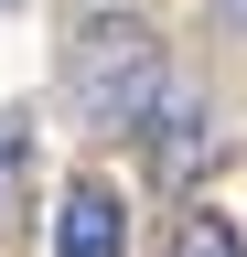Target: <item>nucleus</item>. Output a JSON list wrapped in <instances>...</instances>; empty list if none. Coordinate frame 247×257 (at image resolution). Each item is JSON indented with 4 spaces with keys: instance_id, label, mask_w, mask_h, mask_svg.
Wrapping results in <instances>:
<instances>
[{
    "instance_id": "f257e3e1",
    "label": "nucleus",
    "mask_w": 247,
    "mask_h": 257,
    "mask_svg": "<svg viewBox=\"0 0 247 257\" xmlns=\"http://www.w3.org/2000/svg\"><path fill=\"white\" fill-rule=\"evenodd\" d=\"M65 96L97 128H140V107L161 96V43H150V22L129 11H97L75 22V54H65Z\"/></svg>"
},
{
    "instance_id": "f03ea898",
    "label": "nucleus",
    "mask_w": 247,
    "mask_h": 257,
    "mask_svg": "<svg viewBox=\"0 0 247 257\" xmlns=\"http://www.w3.org/2000/svg\"><path fill=\"white\" fill-rule=\"evenodd\" d=\"M118 246H129V204L108 182H75L54 204V257H118Z\"/></svg>"
},
{
    "instance_id": "7ed1b4c3",
    "label": "nucleus",
    "mask_w": 247,
    "mask_h": 257,
    "mask_svg": "<svg viewBox=\"0 0 247 257\" xmlns=\"http://www.w3.org/2000/svg\"><path fill=\"white\" fill-rule=\"evenodd\" d=\"M140 128H150L161 182H194L204 161H215V140H204V107H194V96H150V107H140Z\"/></svg>"
},
{
    "instance_id": "20e7f679",
    "label": "nucleus",
    "mask_w": 247,
    "mask_h": 257,
    "mask_svg": "<svg viewBox=\"0 0 247 257\" xmlns=\"http://www.w3.org/2000/svg\"><path fill=\"white\" fill-rule=\"evenodd\" d=\"M161 257H247V236H236L226 214H204V204H194V214L172 225V246H161Z\"/></svg>"
},
{
    "instance_id": "39448f33",
    "label": "nucleus",
    "mask_w": 247,
    "mask_h": 257,
    "mask_svg": "<svg viewBox=\"0 0 247 257\" xmlns=\"http://www.w3.org/2000/svg\"><path fill=\"white\" fill-rule=\"evenodd\" d=\"M22 182V118H0V193Z\"/></svg>"
}]
</instances>
